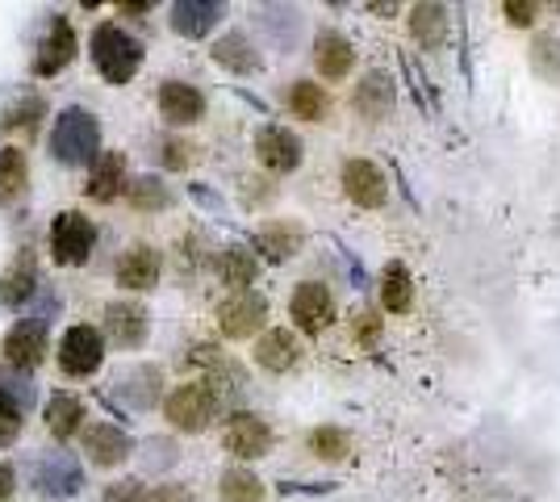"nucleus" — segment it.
I'll return each instance as SVG.
<instances>
[{
    "mask_svg": "<svg viewBox=\"0 0 560 502\" xmlns=\"http://www.w3.org/2000/svg\"><path fill=\"white\" fill-rule=\"evenodd\" d=\"M93 218H84L80 210H63L50 222V256H55V264H84L93 256Z\"/></svg>",
    "mask_w": 560,
    "mask_h": 502,
    "instance_id": "4",
    "label": "nucleus"
},
{
    "mask_svg": "<svg viewBox=\"0 0 560 502\" xmlns=\"http://www.w3.org/2000/svg\"><path fill=\"white\" fill-rule=\"evenodd\" d=\"M30 293H34V260L25 252L13 268L0 272V306H22V302H30Z\"/></svg>",
    "mask_w": 560,
    "mask_h": 502,
    "instance_id": "28",
    "label": "nucleus"
},
{
    "mask_svg": "<svg viewBox=\"0 0 560 502\" xmlns=\"http://www.w3.org/2000/svg\"><path fill=\"white\" fill-rule=\"evenodd\" d=\"M93 63L109 84H130L142 63V47L114 22H101L93 30Z\"/></svg>",
    "mask_w": 560,
    "mask_h": 502,
    "instance_id": "2",
    "label": "nucleus"
},
{
    "mask_svg": "<svg viewBox=\"0 0 560 502\" xmlns=\"http://www.w3.org/2000/svg\"><path fill=\"white\" fill-rule=\"evenodd\" d=\"M160 114H164L172 126H192V121L206 118V96L197 93L185 80H167L160 89Z\"/></svg>",
    "mask_w": 560,
    "mask_h": 502,
    "instance_id": "17",
    "label": "nucleus"
},
{
    "mask_svg": "<svg viewBox=\"0 0 560 502\" xmlns=\"http://www.w3.org/2000/svg\"><path fill=\"white\" fill-rule=\"evenodd\" d=\"M343 192L364 210H381L389 197V180L373 160H348L343 164Z\"/></svg>",
    "mask_w": 560,
    "mask_h": 502,
    "instance_id": "9",
    "label": "nucleus"
},
{
    "mask_svg": "<svg viewBox=\"0 0 560 502\" xmlns=\"http://www.w3.org/2000/svg\"><path fill=\"white\" fill-rule=\"evenodd\" d=\"M160 272H164L160 252H155L151 243H130V247L121 252V260H117V285L142 293V289L160 285Z\"/></svg>",
    "mask_w": 560,
    "mask_h": 502,
    "instance_id": "10",
    "label": "nucleus"
},
{
    "mask_svg": "<svg viewBox=\"0 0 560 502\" xmlns=\"http://www.w3.org/2000/svg\"><path fill=\"white\" fill-rule=\"evenodd\" d=\"M71 59H75V30L68 17H55L47 38L38 43V55H34V75H59Z\"/></svg>",
    "mask_w": 560,
    "mask_h": 502,
    "instance_id": "13",
    "label": "nucleus"
},
{
    "mask_svg": "<svg viewBox=\"0 0 560 502\" xmlns=\"http://www.w3.org/2000/svg\"><path fill=\"white\" fill-rule=\"evenodd\" d=\"M376 331H381V318L376 314H355V339L360 343H376Z\"/></svg>",
    "mask_w": 560,
    "mask_h": 502,
    "instance_id": "42",
    "label": "nucleus"
},
{
    "mask_svg": "<svg viewBox=\"0 0 560 502\" xmlns=\"http://www.w3.org/2000/svg\"><path fill=\"white\" fill-rule=\"evenodd\" d=\"M25 192V155L18 147H4L0 151V206L18 201Z\"/></svg>",
    "mask_w": 560,
    "mask_h": 502,
    "instance_id": "33",
    "label": "nucleus"
},
{
    "mask_svg": "<svg viewBox=\"0 0 560 502\" xmlns=\"http://www.w3.org/2000/svg\"><path fill=\"white\" fill-rule=\"evenodd\" d=\"M126 197H130V206L135 210H147V214H160L167 210V201H172V192L160 176H139V180H130L126 185Z\"/></svg>",
    "mask_w": 560,
    "mask_h": 502,
    "instance_id": "32",
    "label": "nucleus"
},
{
    "mask_svg": "<svg viewBox=\"0 0 560 502\" xmlns=\"http://www.w3.org/2000/svg\"><path fill=\"white\" fill-rule=\"evenodd\" d=\"M160 385H164V373L155 364H135L117 377V398H126L135 410H147L160 402Z\"/></svg>",
    "mask_w": 560,
    "mask_h": 502,
    "instance_id": "21",
    "label": "nucleus"
},
{
    "mask_svg": "<svg viewBox=\"0 0 560 502\" xmlns=\"http://www.w3.org/2000/svg\"><path fill=\"white\" fill-rule=\"evenodd\" d=\"M447 30H452V22H447L444 4H415V9H410V34H415L419 47H427V50L444 47Z\"/></svg>",
    "mask_w": 560,
    "mask_h": 502,
    "instance_id": "26",
    "label": "nucleus"
},
{
    "mask_svg": "<svg viewBox=\"0 0 560 502\" xmlns=\"http://www.w3.org/2000/svg\"><path fill=\"white\" fill-rule=\"evenodd\" d=\"M164 164L167 167H188V164H192V147L180 143V139H167V143H164Z\"/></svg>",
    "mask_w": 560,
    "mask_h": 502,
    "instance_id": "41",
    "label": "nucleus"
},
{
    "mask_svg": "<svg viewBox=\"0 0 560 502\" xmlns=\"http://www.w3.org/2000/svg\"><path fill=\"white\" fill-rule=\"evenodd\" d=\"M84 453H89V460L101 465V469H114V465H121L126 456L135 453V444H130V435L121 428H114V423H93V428L84 431Z\"/></svg>",
    "mask_w": 560,
    "mask_h": 502,
    "instance_id": "16",
    "label": "nucleus"
},
{
    "mask_svg": "<svg viewBox=\"0 0 560 502\" xmlns=\"http://www.w3.org/2000/svg\"><path fill=\"white\" fill-rule=\"evenodd\" d=\"M314 63H318V72L327 75V80H343V75L355 68V50L343 34H335V30H323L318 38H314Z\"/></svg>",
    "mask_w": 560,
    "mask_h": 502,
    "instance_id": "22",
    "label": "nucleus"
},
{
    "mask_svg": "<svg viewBox=\"0 0 560 502\" xmlns=\"http://www.w3.org/2000/svg\"><path fill=\"white\" fill-rule=\"evenodd\" d=\"M22 431V402H13V389H0V444H13Z\"/></svg>",
    "mask_w": 560,
    "mask_h": 502,
    "instance_id": "37",
    "label": "nucleus"
},
{
    "mask_svg": "<svg viewBox=\"0 0 560 502\" xmlns=\"http://www.w3.org/2000/svg\"><path fill=\"white\" fill-rule=\"evenodd\" d=\"M310 453L323 456V460H343V456L351 453L348 431H339V428H318V431H310Z\"/></svg>",
    "mask_w": 560,
    "mask_h": 502,
    "instance_id": "36",
    "label": "nucleus"
},
{
    "mask_svg": "<svg viewBox=\"0 0 560 502\" xmlns=\"http://www.w3.org/2000/svg\"><path fill=\"white\" fill-rule=\"evenodd\" d=\"M4 357L18 369H34L47 357V323L43 318H22L13 323V331L4 335Z\"/></svg>",
    "mask_w": 560,
    "mask_h": 502,
    "instance_id": "14",
    "label": "nucleus"
},
{
    "mask_svg": "<svg viewBox=\"0 0 560 502\" xmlns=\"http://www.w3.org/2000/svg\"><path fill=\"white\" fill-rule=\"evenodd\" d=\"M105 502H151V494H147L142 481L126 478V481H114V486L105 490Z\"/></svg>",
    "mask_w": 560,
    "mask_h": 502,
    "instance_id": "39",
    "label": "nucleus"
},
{
    "mask_svg": "<svg viewBox=\"0 0 560 502\" xmlns=\"http://www.w3.org/2000/svg\"><path fill=\"white\" fill-rule=\"evenodd\" d=\"M222 281L234 289V293H243V289L256 281V272H259V264H256V256L247 252V247H226L222 252Z\"/></svg>",
    "mask_w": 560,
    "mask_h": 502,
    "instance_id": "31",
    "label": "nucleus"
},
{
    "mask_svg": "<svg viewBox=\"0 0 560 502\" xmlns=\"http://www.w3.org/2000/svg\"><path fill=\"white\" fill-rule=\"evenodd\" d=\"M302 357V343H298V335L284 331V327H272V331L259 335L256 343V364L259 369H268V373H289L293 364Z\"/></svg>",
    "mask_w": 560,
    "mask_h": 502,
    "instance_id": "20",
    "label": "nucleus"
},
{
    "mask_svg": "<svg viewBox=\"0 0 560 502\" xmlns=\"http://www.w3.org/2000/svg\"><path fill=\"white\" fill-rule=\"evenodd\" d=\"M101 360H105V339L96 327H68L63 335V343H59V369L68 373V377H89L101 369Z\"/></svg>",
    "mask_w": 560,
    "mask_h": 502,
    "instance_id": "6",
    "label": "nucleus"
},
{
    "mask_svg": "<svg viewBox=\"0 0 560 502\" xmlns=\"http://www.w3.org/2000/svg\"><path fill=\"white\" fill-rule=\"evenodd\" d=\"M256 155L268 172L284 176V172H293L302 164V139L293 130H284V126H264L256 135Z\"/></svg>",
    "mask_w": 560,
    "mask_h": 502,
    "instance_id": "11",
    "label": "nucleus"
},
{
    "mask_svg": "<svg viewBox=\"0 0 560 502\" xmlns=\"http://www.w3.org/2000/svg\"><path fill=\"white\" fill-rule=\"evenodd\" d=\"M84 423V402L75 394H50L47 398V428L55 440H71Z\"/></svg>",
    "mask_w": 560,
    "mask_h": 502,
    "instance_id": "27",
    "label": "nucleus"
},
{
    "mask_svg": "<svg viewBox=\"0 0 560 502\" xmlns=\"http://www.w3.org/2000/svg\"><path fill=\"white\" fill-rule=\"evenodd\" d=\"M105 331L114 339V348H142L151 335V314L139 302H114L105 311Z\"/></svg>",
    "mask_w": 560,
    "mask_h": 502,
    "instance_id": "12",
    "label": "nucleus"
},
{
    "mask_svg": "<svg viewBox=\"0 0 560 502\" xmlns=\"http://www.w3.org/2000/svg\"><path fill=\"white\" fill-rule=\"evenodd\" d=\"M302 243H305L302 222H289V218L268 222V226L256 235V247L268 256V260H293V256L302 252Z\"/></svg>",
    "mask_w": 560,
    "mask_h": 502,
    "instance_id": "23",
    "label": "nucleus"
},
{
    "mask_svg": "<svg viewBox=\"0 0 560 502\" xmlns=\"http://www.w3.org/2000/svg\"><path fill=\"white\" fill-rule=\"evenodd\" d=\"M50 151H55L59 164H96V155H101V126H96L93 114L80 109V105L63 109L55 118V130H50Z\"/></svg>",
    "mask_w": 560,
    "mask_h": 502,
    "instance_id": "1",
    "label": "nucleus"
},
{
    "mask_svg": "<svg viewBox=\"0 0 560 502\" xmlns=\"http://www.w3.org/2000/svg\"><path fill=\"white\" fill-rule=\"evenodd\" d=\"M34 118H43V101L38 96H25L22 105H9V114L0 118L4 130H13V126H34Z\"/></svg>",
    "mask_w": 560,
    "mask_h": 502,
    "instance_id": "38",
    "label": "nucleus"
},
{
    "mask_svg": "<svg viewBox=\"0 0 560 502\" xmlns=\"http://www.w3.org/2000/svg\"><path fill=\"white\" fill-rule=\"evenodd\" d=\"M502 13H506V22L518 25V30H527V25L536 22V4H527V0H506Z\"/></svg>",
    "mask_w": 560,
    "mask_h": 502,
    "instance_id": "40",
    "label": "nucleus"
},
{
    "mask_svg": "<svg viewBox=\"0 0 560 502\" xmlns=\"http://www.w3.org/2000/svg\"><path fill=\"white\" fill-rule=\"evenodd\" d=\"M213 410H218V389H210L206 382H185V385H176V389L167 394L164 419L176 431L197 435V431L210 428Z\"/></svg>",
    "mask_w": 560,
    "mask_h": 502,
    "instance_id": "3",
    "label": "nucleus"
},
{
    "mask_svg": "<svg viewBox=\"0 0 560 502\" xmlns=\"http://www.w3.org/2000/svg\"><path fill=\"white\" fill-rule=\"evenodd\" d=\"M381 302H385V311H394V314L410 311V302H415V281H410L406 264H389V268H385V277H381Z\"/></svg>",
    "mask_w": 560,
    "mask_h": 502,
    "instance_id": "29",
    "label": "nucleus"
},
{
    "mask_svg": "<svg viewBox=\"0 0 560 502\" xmlns=\"http://www.w3.org/2000/svg\"><path fill=\"white\" fill-rule=\"evenodd\" d=\"M222 4L218 0H180V4H172V30L180 34V38H206L213 34V25L222 22Z\"/></svg>",
    "mask_w": 560,
    "mask_h": 502,
    "instance_id": "18",
    "label": "nucleus"
},
{
    "mask_svg": "<svg viewBox=\"0 0 560 502\" xmlns=\"http://www.w3.org/2000/svg\"><path fill=\"white\" fill-rule=\"evenodd\" d=\"M355 114L364 121H385L389 109H394V80L385 72H369L360 84H355V96H351Z\"/></svg>",
    "mask_w": 560,
    "mask_h": 502,
    "instance_id": "19",
    "label": "nucleus"
},
{
    "mask_svg": "<svg viewBox=\"0 0 560 502\" xmlns=\"http://www.w3.org/2000/svg\"><path fill=\"white\" fill-rule=\"evenodd\" d=\"M222 444L226 453L238 456V460H259V456L272 453V428L259 419V415H231L226 428H222Z\"/></svg>",
    "mask_w": 560,
    "mask_h": 502,
    "instance_id": "7",
    "label": "nucleus"
},
{
    "mask_svg": "<svg viewBox=\"0 0 560 502\" xmlns=\"http://www.w3.org/2000/svg\"><path fill=\"white\" fill-rule=\"evenodd\" d=\"M34 486L55 494V499H68L84 486V469H80V460L55 453L47 460H34Z\"/></svg>",
    "mask_w": 560,
    "mask_h": 502,
    "instance_id": "15",
    "label": "nucleus"
},
{
    "mask_svg": "<svg viewBox=\"0 0 560 502\" xmlns=\"http://www.w3.org/2000/svg\"><path fill=\"white\" fill-rule=\"evenodd\" d=\"M264 323H268V302L259 297L256 289H243V293H231L226 302H218V327H222L226 339H247Z\"/></svg>",
    "mask_w": 560,
    "mask_h": 502,
    "instance_id": "5",
    "label": "nucleus"
},
{
    "mask_svg": "<svg viewBox=\"0 0 560 502\" xmlns=\"http://www.w3.org/2000/svg\"><path fill=\"white\" fill-rule=\"evenodd\" d=\"M213 59L234 75H256L259 68H264L256 47H252V38H247V34H238V30H234V34H222V38L213 43Z\"/></svg>",
    "mask_w": 560,
    "mask_h": 502,
    "instance_id": "25",
    "label": "nucleus"
},
{
    "mask_svg": "<svg viewBox=\"0 0 560 502\" xmlns=\"http://www.w3.org/2000/svg\"><path fill=\"white\" fill-rule=\"evenodd\" d=\"M218 490H222V502H264V481L252 469H226Z\"/></svg>",
    "mask_w": 560,
    "mask_h": 502,
    "instance_id": "34",
    "label": "nucleus"
},
{
    "mask_svg": "<svg viewBox=\"0 0 560 502\" xmlns=\"http://www.w3.org/2000/svg\"><path fill=\"white\" fill-rule=\"evenodd\" d=\"M289 109L305 121H323L330 114V96L323 93V84H314V80H298V84H293V93H289Z\"/></svg>",
    "mask_w": 560,
    "mask_h": 502,
    "instance_id": "30",
    "label": "nucleus"
},
{
    "mask_svg": "<svg viewBox=\"0 0 560 502\" xmlns=\"http://www.w3.org/2000/svg\"><path fill=\"white\" fill-rule=\"evenodd\" d=\"M289 314H293L298 331L323 335L330 327V323H335V297H330L327 285H318V281H302V285L293 289Z\"/></svg>",
    "mask_w": 560,
    "mask_h": 502,
    "instance_id": "8",
    "label": "nucleus"
},
{
    "mask_svg": "<svg viewBox=\"0 0 560 502\" xmlns=\"http://www.w3.org/2000/svg\"><path fill=\"white\" fill-rule=\"evenodd\" d=\"M532 68L544 84H557L560 89V38L557 34H539L532 43Z\"/></svg>",
    "mask_w": 560,
    "mask_h": 502,
    "instance_id": "35",
    "label": "nucleus"
},
{
    "mask_svg": "<svg viewBox=\"0 0 560 502\" xmlns=\"http://www.w3.org/2000/svg\"><path fill=\"white\" fill-rule=\"evenodd\" d=\"M9 486H13V469L0 465V502H9Z\"/></svg>",
    "mask_w": 560,
    "mask_h": 502,
    "instance_id": "44",
    "label": "nucleus"
},
{
    "mask_svg": "<svg viewBox=\"0 0 560 502\" xmlns=\"http://www.w3.org/2000/svg\"><path fill=\"white\" fill-rule=\"evenodd\" d=\"M151 502H192V494L180 486H160V490H151Z\"/></svg>",
    "mask_w": 560,
    "mask_h": 502,
    "instance_id": "43",
    "label": "nucleus"
},
{
    "mask_svg": "<svg viewBox=\"0 0 560 502\" xmlns=\"http://www.w3.org/2000/svg\"><path fill=\"white\" fill-rule=\"evenodd\" d=\"M126 189V155L121 151H101L93 172H89V197L93 201H114Z\"/></svg>",
    "mask_w": 560,
    "mask_h": 502,
    "instance_id": "24",
    "label": "nucleus"
}]
</instances>
